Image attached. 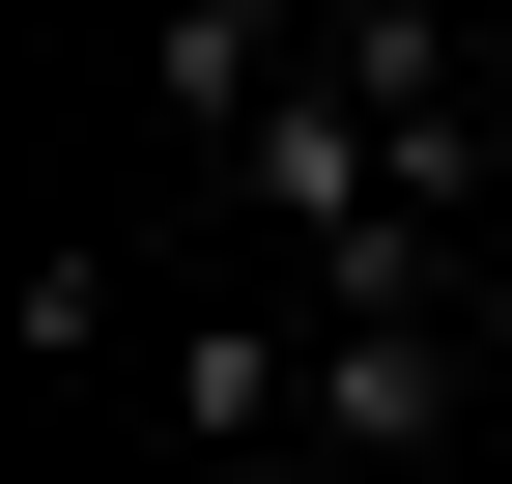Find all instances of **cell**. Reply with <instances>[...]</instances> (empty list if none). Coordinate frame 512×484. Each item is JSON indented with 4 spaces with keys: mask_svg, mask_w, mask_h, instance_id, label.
Returning <instances> with one entry per match:
<instances>
[{
    "mask_svg": "<svg viewBox=\"0 0 512 484\" xmlns=\"http://www.w3.org/2000/svg\"><path fill=\"white\" fill-rule=\"evenodd\" d=\"M285 399H313V314H200V342H171V428H200V456H256Z\"/></svg>",
    "mask_w": 512,
    "mask_h": 484,
    "instance_id": "2",
    "label": "cell"
},
{
    "mask_svg": "<svg viewBox=\"0 0 512 484\" xmlns=\"http://www.w3.org/2000/svg\"><path fill=\"white\" fill-rule=\"evenodd\" d=\"M313 428L342 456H427L456 428V314H313Z\"/></svg>",
    "mask_w": 512,
    "mask_h": 484,
    "instance_id": "1",
    "label": "cell"
}]
</instances>
